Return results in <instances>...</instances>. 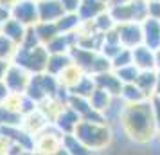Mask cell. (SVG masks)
<instances>
[{"label": "cell", "instance_id": "484cf974", "mask_svg": "<svg viewBox=\"0 0 160 155\" xmlns=\"http://www.w3.org/2000/svg\"><path fill=\"white\" fill-rule=\"evenodd\" d=\"M119 97L122 99L124 103H138V101H144L148 97L142 94V90L138 89L135 83H124Z\"/></svg>", "mask_w": 160, "mask_h": 155}, {"label": "cell", "instance_id": "4fadbf2b", "mask_svg": "<svg viewBox=\"0 0 160 155\" xmlns=\"http://www.w3.org/2000/svg\"><path fill=\"white\" fill-rule=\"evenodd\" d=\"M49 125H51V123H49V121L43 117V114L36 108V110H32V112H29V114L23 116L22 117V125L20 126H22L29 135L36 137L38 133L42 132V130H45Z\"/></svg>", "mask_w": 160, "mask_h": 155}, {"label": "cell", "instance_id": "f1b7e54d", "mask_svg": "<svg viewBox=\"0 0 160 155\" xmlns=\"http://www.w3.org/2000/svg\"><path fill=\"white\" fill-rule=\"evenodd\" d=\"M22 117H23L22 114L0 105V126H20L22 125Z\"/></svg>", "mask_w": 160, "mask_h": 155}, {"label": "cell", "instance_id": "d6a6232c", "mask_svg": "<svg viewBox=\"0 0 160 155\" xmlns=\"http://www.w3.org/2000/svg\"><path fill=\"white\" fill-rule=\"evenodd\" d=\"M113 72H115V76L121 80V83L124 85V83H135V81H137L138 72H140V70H138L137 67L133 65V63H131V65H126V67H121V69H115Z\"/></svg>", "mask_w": 160, "mask_h": 155}, {"label": "cell", "instance_id": "e0dca14e", "mask_svg": "<svg viewBox=\"0 0 160 155\" xmlns=\"http://www.w3.org/2000/svg\"><path fill=\"white\" fill-rule=\"evenodd\" d=\"M106 9H108V6L99 2V0H81L79 9H78V16H79L81 22H90L95 16L104 13Z\"/></svg>", "mask_w": 160, "mask_h": 155}, {"label": "cell", "instance_id": "f6af8a7d", "mask_svg": "<svg viewBox=\"0 0 160 155\" xmlns=\"http://www.w3.org/2000/svg\"><path fill=\"white\" fill-rule=\"evenodd\" d=\"M99 2H102V4H106V6H110V2H112V0H99Z\"/></svg>", "mask_w": 160, "mask_h": 155}, {"label": "cell", "instance_id": "5b68a950", "mask_svg": "<svg viewBox=\"0 0 160 155\" xmlns=\"http://www.w3.org/2000/svg\"><path fill=\"white\" fill-rule=\"evenodd\" d=\"M34 153L38 155H63V133L54 125H49L45 130L34 137Z\"/></svg>", "mask_w": 160, "mask_h": 155}, {"label": "cell", "instance_id": "60d3db41", "mask_svg": "<svg viewBox=\"0 0 160 155\" xmlns=\"http://www.w3.org/2000/svg\"><path fill=\"white\" fill-rule=\"evenodd\" d=\"M155 70H160V49L155 51Z\"/></svg>", "mask_w": 160, "mask_h": 155}, {"label": "cell", "instance_id": "3957f363", "mask_svg": "<svg viewBox=\"0 0 160 155\" xmlns=\"http://www.w3.org/2000/svg\"><path fill=\"white\" fill-rule=\"evenodd\" d=\"M47 61H49V52L45 49V45H36V47H31V49L18 47L11 63L25 69L29 74H38V72H45Z\"/></svg>", "mask_w": 160, "mask_h": 155}, {"label": "cell", "instance_id": "ba28073f", "mask_svg": "<svg viewBox=\"0 0 160 155\" xmlns=\"http://www.w3.org/2000/svg\"><path fill=\"white\" fill-rule=\"evenodd\" d=\"M11 18L18 20L25 27H32L38 22V6L36 0H20L11 9Z\"/></svg>", "mask_w": 160, "mask_h": 155}, {"label": "cell", "instance_id": "bcb514c9", "mask_svg": "<svg viewBox=\"0 0 160 155\" xmlns=\"http://www.w3.org/2000/svg\"><path fill=\"white\" fill-rule=\"evenodd\" d=\"M146 2H148V4H149V2H160V0H146Z\"/></svg>", "mask_w": 160, "mask_h": 155}, {"label": "cell", "instance_id": "b9f144b4", "mask_svg": "<svg viewBox=\"0 0 160 155\" xmlns=\"http://www.w3.org/2000/svg\"><path fill=\"white\" fill-rule=\"evenodd\" d=\"M155 94H160V70H157V85H155Z\"/></svg>", "mask_w": 160, "mask_h": 155}, {"label": "cell", "instance_id": "f35d334b", "mask_svg": "<svg viewBox=\"0 0 160 155\" xmlns=\"http://www.w3.org/2000/svg\"><path fill=\"white\" fill-rule=\"evenodd\" d=\"M11 61H6V59H0V81L4 80V76H6V72H8V67Z\"/></svg>", "mask_w": 160, "mask_h": 155}, {"label": "cell", "instance_id": "8992f818", "mask_svg": "<svg viewBox=\"0 0 160 155\" xmlns=\"http://www.w3.org/2000/svg\"><path fill=\"white\" fill-rule=\"evenodd\" d=\"M29 80H31V74L25 69L15 65V63H9L8 72L4 76L2 83L6 85L8 92H11V94H25Z\"/></svg>", "mask_w": 160, "mask_h": 155}, {"label": "cell", "instance_id": "7c38bea8", "mask_svg": "<svg viewBox=\"0 0 160 155\" xmlns=\"http://www.w3.org/2000/svg\"><path fill=\"white\" fill-rule=\"evenodd\" d=\"M131 59L133 65L138 70H155V51L146 45H137L131 49Z\"/></svg>", "mask_w": 160, "mask_h": 155}, {"label": "cell", "instance_id": "30bf717a", "mask_svg": "<svg viewBox=\"0 0 160 155\" xmlns=\"http://www.w3.org/2000/svg\"><path fill=\"white\" fill-rule=\"evenodd\" d=\"M142 45L151 51L160 49V20L146 18L142 22Z\"/></svg>", "mask_w": 160, "mask_h": 155}, {"label": "cell", "instance_id": "ffe728a7", "mask_svg": "<svg viewBox=\"0 0 160 155\" xmlns=\"http://www.w3.org/2000/svg\"><path fill=\"white\" fill-rule=\"evenodd\" d=\"M25 31H27V27L23 25V23H20L18 20H15V18H8L6 22H4V25H2V34L4 36H8L9 40H13L16 45L22 44L23 40V34H25Z\"/></svg>", "mask_w": 160, "mask_h": 155}, {"label": "cell", "instance_id": "2e32d148", "mask_svg": "<svg viewBox=\"0 0 160 155\" xmlns=\"http://www.w3.org/2000/svg\"><path fill=\"white\" fill-rule=\"evenodd\" d=\"M85 76V72L81 70L78 65H74V63H70V65L67 67V69H63L61 72L56 76V80H58V83H59V87L61 89H65V90H70L79 83V80Z\"/></svg>", "mask_w": 160, "mask_h": 155}, {"label": "cell", "instance_id": "8fae6325", "mask_svg": "<svg viewBox=\"0 0 160 155\" xmlns=\"http://www.w3.org/2000/svg\"><path fill=\"white\" fill-rule=\"evenodd\" d=\"M92 78H94V83H95L97 89H102V90H106L108 94H112L113 97H119L121 89H122V83H121V80L115 76L113 70L95 74V76H92Z\"/></svg>", "mask_w": 160, "mask_h": 155}, {"label": "cell", "instance_id": "4dcf8cb0", "mask_svg": "<svg viewBox=\"0 0 160 155\" xmlns=\"http://www.w3.org/2000/svg\"><path fill=\"white\" fill-rule=\"evenodd\" d=\"M16 49H18V45L0 33V59L13 61V58H15V54H16Z\"/></svg>", "mask_w": 160, "mask_h": 155}, {"label": "cell", "instance_id": "836d02e7", "mask_svg": "<svg viewBox=\"0 0 160 155\" xmlns=\"http://www.w3.org/2000/svg\"><path fill=\"white\" fill-rule=\"evenodd\" d=\"M131 63H133V59H131V49H126L124 47L117 56L112 58V70L121 69V67H126V65H131Z\"/></svg>", "mask_w": 160, "mask_h": 155}, {"label": "cell", "instance_id": "1f68e13d", "mask_svg": "<svg viewBox=\"0 0 160 155\" xmlns=\"http://www.w3.org/2000/svg\"><path fill=\"white\" fill-rule=\"evenodd\" d=\"M130 8H131V18H133V22L142 23L148 18V2L146 0H131Z\"/></svg>", "mask_w": 160, "mask_h": 155}, {"label": "cell", "instance_id": "7dc6e473", "mask_svg": "<svg viewBox=\"0 0 160 155\" xmlns=\"http://www.w3.org/2000/svg\"><path fill=\"white\" fill-rule=\"evenodd\" d=\"M157 137H158V141H160V128H158V132H157Z\"/></svg>", "mask_w": 160, "mask_h": 155}, {"label": "cell", "instance_id": "7a4b0ae2", "mask_svg": "<svg viewBox=\"0 0 160 155\" xmlns=\"http://www.w3.org/2000/svg\"><path fill=\"white\" fill-rule=\"evenodd\" d=\"M72 135L94 153L104 150L112 141L110 126L106 123H97V121H79Z\"/></svg>", "mask_w": 160, "mask_h": 155}, {"label": "cell", "instance_id": "9a60e30c", "mask_svg": "<svg viewBox=\"0 0 160 155\" xmlns=\"http://www.w3.org/2000/svg\"><path fill=\"white\" fill-rule=\"evenodd\" d=\"M79 121H81V117L72 110V108H70V106H68V105H67L65 108L61 110V114L56 117L54 126H56L63 135H70V133H74L76 126L79 125Z\"/></svg>", "mask_w": 160, "mask_h": 155}, {"label": "cell", "instance_id": "277c9868", "mask_svg": "<svg viewBox=\"0 0 160 155\" xmlns=\"http://www.w3.org/2000/svg\"><path fill=\"white\" fill-rule=\"evenodd\" d=\"M61 87H59L56 76H52L49 72H38L31 74L29 85L25 89V96H29L34 103H40L45 97L58 96Z\"/></svg>", "mask_w": 160, "mask_h": 155}, {"label": "cell", "instance_id": "52a82bcc", "mask_svg": "<svg viewBox=\"0 0 160 155\" xmlns=\"http://www.w3.org/2000/svg\"><path fill=\"white\" fill-rule=\"evenodd\" d=\"M117 36L122 47L133 49L137 45H142V23L137 22H124L115 25Z\"/></svg>", "mask_w": 160, "mask_h": 155}, {"label": "cell", "instance_id": "44dd1931", "mask_svg": "<svg viewBox=\"0 0 160 155\" xmlns=\"http://www.w3.org/2000/svg\"><path fill=\"white\" fill-rule=\"evenodd\" d=\"M138 89L142 90L148 99L155 94V85H157V70H140L138 72V78L135 81Z\"/></svg>", "mask_w": 160, "mask_h": 155}, {"label": "cell", "instance_id": "cb8c5ba5", "mask_svg": "<svg viewBox=\"0 0 160 155\" xmlns=\"http://www.w3.org/2000/svg\"><path fill=\"white\" fill-rule=\"evenodd\" d=\"M63 150L67 155H94L92 150H88L81 141H78L72 133L70 135H63Z\"/></svg>", "mask_w": 160, "mask_h": 155}, {"label": "cell", "instance_id": "603a6c76", "mask_svg": "<svg viewBox=\"0 0 160 155\" xmlns=\"http://www.w3.org/2000/svg\"><path fill=\"white\" fill-rule=\"evenodd\" d=\"M32 27H34V33H36V36L42 45H47L52 38L59 34L56 22H36Z\"/></svg>", "mask_w": 160, "mask_h": 155}, {"label": "cell", "instance_id": "f546056e", "mask_svg": "<svg viewBox=\"0 0 160 155\" xmlns=\"http://www.w3.org/2000/svg\"><path fill=\"white\" fill-rule=\"evenodd\" d=\"M90 22H92V27H94L97 33H101V34H104V33H108V31H112L115 27V22H113V18L110 16L108 9H106L104 13H101L99 16H95L94 20H90Z\"/></svg>", "mask_w": 160, "mask_h": 155}, {"label": "cell", "instance_id": "ab89813d", "mask_svg": "<svg viewBox=\"0 0 160 155\" xmlns=\"http://www.w3.org/2000/svg\"><path fill=\"white\" fill-rule=\"evenodd\" d=\"M9 92H8V89H6V85L0 81V105L4 103V99H6V96H8Z\"/></svg>", "mask_w": 160, "mask_h": 155}, {"label": "cell", "instance_id": "8d00e7d4", "mask_svg": "<svg viewBox=\"0 0 160 155\" xmlns=\"http://www.w3.org/2000/svg\"><path fill=\"white\" fill-rule=\"evenodd\" d=\"M148 18L160 20V2H149L148 4Z\"/></svg>", "mask_w": 160, "mask_h": 155}, {"label": "cell", "instance_id": "ee69618b", "mask_svg": "<svg viewBox=\"0 0 160 155\" xmlns=\"http://www.w3.org/2000/svg\"><path fill=\"white\" fill-rule=\"evenodd\" d=\"M18 155H34V152H22V153H18Z\"/></svg>", "mask_w": 160, "mask_h": 155}, {"label": "cell", "instance_id": "5bb4252c", "mask_svg": "<svg viewBox=\"0 0 160 155\" xmlns=\"http://www.w3.org/2000/svg\"><path fill=\"white\" fill-rule=\"evenodd\" d=\"M97 52H99V51H88V49H83V47L74 45L68 54H70V58H72L74 65H78L85 74H90L92 65H94V59H95V56H97Z\"/></svg>", "mask_w": 160, "mask_h": 155}, {"label": "cell", "instance_id": "6da1fadb", "mask_svg": "<svg viewBox=\"0 0 160 155\" xmlns=\"http://www.w3.org/2000/svg\"><path fill=\"white\" fill-rule=\"evenodd\" d=\"M119 121L122 132L138 144L153 141L158 132V123L155 119L149 99L138 103H124L119 112Z\"/></svg>", "mask_w": 160, "mask_h": 155}, {"label": "cell", "instance_id": "d6986e66", "mask_svg": "<svg viewBox=\"0 0 160 155\" xmlns=\"http://www.w3.org/2000/svg\"><path fill=\"white\" fill-rule=\"evenodd\" d=\"M88 103L92 106V110L99 112L102 116H106V110H108L110 106H112V103H113V96L108 94L106 90L95 87V90L90 94V97H88Z\"/></svg>", "mask_w": 160, "mask_h": 155}, {"label": "cell", "instance_id": "d590c367", "mask_svg": "<svg viewBox=\"0 0 160 155\" xmlns=\"http://www.w3.org/2000/svg\"><path fill=\"white\" fill-rule=\"evenodd\" d=\"M149 101H151L153 114H155V119H157L158 128H160V94H153V96L149 97Z\"/></svg>", "mask_w": 160, "mask_h": 155}, {"label": "cell", "instance_id": "d4e9b609", "mask_svg": "<svg viewBox=\"0 0 160 155\" xmlns=\"http://www.w3.org/2000/svg\"><path fill=\"white\" fill-rule=\"evenodd\" d=\"M79 23H81V20H79V16H78V13H65L56 22V27H58L59 33L70 34V33H76V29L79 27Z\"/></svg>", "mask_w": 160, "mask_h": 155}, {"label": "cell", "instance_id": "9c48e42d", "mask_svg": "<svg viewBox=\"0 0 160 155\" xmlns=\"http://www.w3.org/2000/svg\"><path fill=\"white\" fill-rule=\"evenodd\" d=\"M38 22H58L65 15L59 0H36Z\"/></svg>", "mask_w": 160, "mask_h": 155}, {"label": "cell", "instance_id": "7402d4cb", "mask_svg": "<svg viewBox=\"0 0 160 155\" xmlns=\"http://www.w3.org/2000/svg\"><path fill=\"white\" fill-rule=\"evenodd\" d=\"M72 63V58L68 52H59V54H49V61H47V69L45 72L52 74V76H58L63 69Z\"/></svg>", "mask_w": 160, "mask_h": 155}, {"label": "cell", "instance_id": "4316f807", "mask_svg": "<svg viewBox=\"0 0 160 155\" xmlns=\"http://www.w3.org/2000/svg\"><path fill=\"white\" fill-rule=\"evenodd\" d=\"M108 13L113 18V22L124 23V22H133L131 18V8L130 4H115V6H108Z\"/></svg>", "mask_w": 160, "mask_h": 155}, {"label": "cell", "instance_id": "7bdbcfd3", "mask_svg": "<svg viewBox=\"0 0 160 155\" xmlns=\"http://www.w3.org/2000/svg\"><path fill=\"white\" fill-rule=\"evenodd\" d=\"M131 0H112L110 6H115V4H130Z\"/></svg>", "mask_w": 160, "mask_h": 155}, {"label": "cell", "instance_id": "83f0119b", "mask_svg": "<svg viewBox=\"0 0 160 155\" xmlns=\"http://www.w3.org/2000/svg\"><path fill=\"white\" fill-rule=\"evenodd\" d=\"M95 90V83H94V78L90 74H85L83 78L79 80V83L70 90L72 96H79V97H90V94Z\"/></svg>", "mask_w": 160, "mask_h": 155}, {"label": "cell", "instance_id": "e575fe53", "mask_svg": "<svg viewBox=\"0 0 160 155\" xmlns=\"http://www.w3.org/2000/svg\"><path fill=\"white\" fill-rule=\"evenodd\" d=\"M59 4L63 6V11L65 13H78L81 0H59Z\"/></svg>", "mask_w": 160, "mask_h": 155}, {"label": "cell", "instance_id": "ac0fdd59", "mask_svg": "<svg viewBox=\"0 0 160 155\" xmlns=\"http://www.w3.org/2000/svg\"><path fill=\"white\" fill-rule=\"evenodd\" d=\"M74 45H76V34L70 33V34H63L59 33L58 36H54L45 45V49L49 54H59V52H70Z\"/></svg>", "mask_w": 160, "mask_h": 155}, {"label": "cell", "instance_id": "74e56055", "mask_svg": "<svg viewBox=\"0 0 160 155\" xmlns=\"http://www.w3.org/2000/svg\"><path fill=\"white\" fill-rule=\"evenodd\" d=\"M18 2H20V0H0V8L9 9V11H11V9L15 8Z\"/></svg>", "mask_w": 160, "mask_h": 155}]
</instances>
